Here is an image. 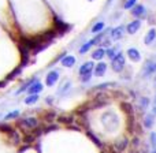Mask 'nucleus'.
<instances>
[{"label":"nucleus","instance_id":"obj_1","mask_svg":"<svg viewBox=\"0 0 156 153\" xmlns=\"http://www.w3.org/2000/svg\"><path fill=\"white\" fill-rule=\"evenodd\" d=\"M38 126H40L38 119L34 118V116H23V118L18 119L16 123H15L16 129H19L21 131H23V133L30 131V130L36 129V127H38Z\"/></svg>","mask_w":156,"mask_h":153},{"label":"nucleus","instance_id":"obj_2","mask_svg":"<svg viewBox=\"0 0 156 153\" xmlns=\"http://www.w3.org/2000/svg\"><path fill=\"white\" fill-rule=\"evenodd\" d=\"M89 104H90L92 111L105 107V105L110 104V94H108L107 92H97V93L94 94L93 100L89 101Z\"/></svg>","mask_w":156,"mask_h":153},{"label":"nucleus","instance_id":"obj_3","mask_svg":"<svg viewBox=\"0 0 156 153\" xmlns=\"http://www.w3.org/2000/svg\"><path fill=\"white\" fill-rule=\"evenodd\" d=\"M100 119H101L103 126H104L105 130H108V131H112L114 129H116V126H118V123H119L118 116H116L114 112H111V111L104 112Z\"/></svg>","mask_w":156,"mask_h":153},{"label":"nucleus","instance_id":"obj_4","mask_svg":"<svg viewBox=\"0 0 156 153\" xmlns=\"http://www.w3.org/2000/svg\"><path fill=\"white\" fill-rule=\"evenodd\" d=\"M126 66V59H125V55L119 52L112 60H111V68H112L115 73H122Z\"/></svg>","mask_w":156,"mask_h":153},{"label":"nucleus","instance_id":"obj_5","mask_svg":"<svg viewBox=\"0 0 156 153\" xmlns=\"http://www.w3.org/2000/svg\"><path fill=\"white\" fill-rule=\"evenodd\" d=\"M129 145H130V140L126 137V135H122L121 138H118V140L112 144V148L115 149V151L122 153V152L126 151V149H129Z\"/></svg>","mask_w":156,"mask_h":153},{"label":"nucleus","instance_id":"obj_6","mask_svg":"<svg viewBox=\"0 0 156 153\" xmlns=\"http://www.w3.org/2000/svg\"><path fill=\"white\" fill-rule=\"evenodd\" d=\"M125 32H126V26H122V25H121V26L114 27V29H111V32H110L111 40H112V41L121 40V38L125 36Z\"/></svg>","mask_w":156,"mask_h":153},{"label":"nucleus","instance_id":"obj_7","mask_svg":"<svg viewBox=\"0 0 156 153\" xmlns=\"http://www.w3.org/2000/svg\"><path fill=\"white\" fill-rule=\"evenodd\" d=\"M54 29L56 30L58 34L62 36V34H65V33H67L69 30L71 29V26L69 23H66V22L60 21V19H56V21H55V23H54Z\"/></svg>","mask_w":156,"mask_h":153},{"label":"nucleus","instance_id":"obj_8","mask_svg":"<svg viewBox=\"0 0 156 153\" xmlns=\"http://www.w3.org/2000/svg\"><path fill=\"white\" fill-rule=\"evenodd\" d=\"M94 66H96V64H94L92 60H89V62H85V63H83V64L80 67V70H78V74H80V77L88 75V74H93Z\"/></svg>","mask_w":156,"mask_h":153},{"label":"nucleus","instance_id":"obj_9","mask_svg":"<svg viewBox=\"0 0 156 153\" xmlns=\"http://www.w3.org/2000/svg\"><path fill=\"white\" fill-rule=\"evenodd\" d=\"M60 124H66V126H70V124H74L76 122V115L74 113H63V115H59L56 119Z\"/></svg>","mask_w":156,"mask_h":153},{"label":"nucleus","instance_id":"obj_10","mask_svg":"<svg viewBox=\"0 0 156 153\" xmlns=\"http://www.w3.org/2000/svg\"><path fill=\"white\" fill-rule=\"evenodd\" d=\"M58 81H59V71L58 70H51L45 77V85L47 86H54Z\"/></svg>","mask_w":156,"mask_h":153},{"label":"nucleus","instance_id":"obj_11","mask_svg":"<svg viewBox=\"0 0 156 153\" xmlns=\"http://www.w3.org/2000/svg\"><path fill=\"white\" fill-rule=\"evenodd\" d=\"M5 137H7L8 142H10L11 145H15V146H16V145H19V144H21V141H22L21 134H19V133L16 131L15 129H14L11 133H8V134L5 135Z\"/></svg>","mask_w":156,"mask_h":153},{"label":"nucleus","instance_id":"obj_12","mask_svg":"<svg viewBox=\"0 0 156 153\" xmlns=\"http://www.w3.org/2000/svg\"><path fill=\"white\" fill-rule=\"evenodd\" d=\"M121 110L125 112V115L126 116H133V115H136V111H134V105L132 104V103H129V101H121Z\"/></svg>","mask_w":156,"mask_h":153},{"label":"nucleus","instance_id":"obj_13","mask_svg":"<svg viewBox=\"0 0 156 153\" xmlns=\"http://www.w3.org/2000/svg\"><path fill=\"white\" fill-rule=\"evenodd\" d=\"M58 116L59 115H58L55 111H47V112L41 113V120L45 122V123H48V124H51V123H54V122L56 120Z\"/></svg>","mask_w":156,"mask_h":153},{"label":"nucleus","instance_id":"obj_14","mask_svg":"<svg viewBox=\"0 0 156 153\" xmlns=\"http://www.w3.org/2000/svg\"><path fill=\"white\" fill-rule=\"evenodd\" d=\"M132 15L134 16L136 19L147 16V10H145V7H144L143 4H136V7L132 8Z\"/></svg>","mask_w":156,"mask_h":153},{"label":"nucleus","instance_id":"obj_15","mask_svg":"<svg viewBox=\"0 0 156 153\" xmlns=\"http://www.w3.org/2000/svg\"><path fill=\"white\" fill-rule=\"evenodd\" d=\"M156 74V62H147V64L144 66V71H143V77H151Z\"/></svg>","mask_w":156,"mask_h":153},{"label":"nucleus","instance_id":"obj_16","mask_svg":"<svg viewBox=\"0 0 156 153\" xmlns=\"http://www.w3.org/2000/svg\"><path fill=\"white\" fill-rule=\"evenodd\" d=\"M140 27H141V21L140 19H134V21H132L130 23L126 25V32L129 34H136L140 30Z\"/></svg>","mask_w":156,"mask_h":153},{"label":"nucleus","instance_id":"obj_17","mask_svg":"<svg viewBox=\"0 0 156 153\" xmlns=\"http://www.w3.org/2000/svg\"><path fill=\"white\" fill-rule=\"evenodd\" d=\"M136 115L133 116H126V131L130 135H134V130H136Z\"/></svg>","mask_w":156,"mask_h":153},{"label":"nucleus","instance_id":"obj_18","mask_svg":"<svg viewBox=\"0 0 156 153\" xmlns=\"http://www.w3.org/2000/svg\"><path fill=\"white\" fill-rule=\"evenodd\" d=\"M126 55L132 62H140L141 60V54L137 48H129L127 52H126Z\"/></svg>","mask_w":156,"mask_h":153},{"label":"nucleus","instance_id":"obj_19","mask_svg":"<svg viewBox=\"0 0 156 153\" xmlns=\"http://www.w3.org/2000/svg\"><path fill=\"white\" fill-rule=\"evenodd\" d=\"M107 71V64L104 62H99L96 66H94V70H93V75L94 77H103Z\"/></svg>","mask_w":156,"mask_h":153},{"label":"nucleus","instance_id":"obj_20","mask_svg":"<svg viewBox=\"0 0 156 153\" xmlns=\"http://www.w3.org/2000/svg\"><path fill=\"white\" fill-rule=\"evenodd\" d=\"M62 66L63 67H73L74 64H76V62H77V59H76V56H73V55H65V56L62 57Z\"/></svg>","mask_w":156,"mask_h":153},{"label":"nucleus","instance_id":"obj_21","mask_svg":"<svg viewBox=\"0 0 156 153\" xmlns=\"http://www.w3.org/2000/svg\"><path fill=\"white\" fill-rule=\"evenodd\" d=\"M144 127H145L147 130H151L152 127L155 126V115L154 113H147V115H144Z\"/></svg>","mask_w":156,"mask_h":153},{"label":"nucleus","instance_id":"obj_22","mask_svg":"<svg viewBox=\"0 0 156 153\" xmlns=\"http://www.w3.org/2000/svg\"><path fill=\"white\" fill-rule=\"evenodd\" d=\"M105 57V49L104 48H96L93 52H92V59L97 60V62H101L103 59Z\"/></svg>","mask_w":156,"mask_h":153},{"label":"nucleus","instance_id":"obj_23","mask_svg":"<svg viewBox=\"0 0 156 153\" xmlns=\"http://www.w3.org/2000/svg\"><path fill=\"white\" fill-rule=\"evenodd\" d=\"M155 40H156V30L149 29L148 33L145 34V37H144V44H145V45H151Z\"/></svg>","mask_w":156,"mask_h":153},{"label":"nucleus","instance_id":"obj_24","mask_svg":"<svg viewBox=\"0 0 156 153\" xmlns=\"http://www.w3.org/2000/svg\"><path fill=\"white\" fill-rule=\"evenodd\" d=\"M86 135H88V138L92 141V142L94 144V145H96V146H99L100 149H103V142H101V141H100V138L97 137V135L94 134L93 131H90V130H86Z\"/></svg>","mask_w":156,"mask_h":153},{"label":"nucleus","instance_id":"obj_25","mask_svg":"<svg viewBox=\"0 0 156 153\" xmlns=\"http://www.w3.org/2000/svg\"><path fill=\"white\" fill-rule=\"evenodd\" d=\"M27 94H38L40 92H43V83L41 82H34L29 89H27Z\"/></svg>","mask_w":156,"mask_h":153},{"label":"nucleus","instance_id":"obj_26","mask_svg":"<svg viewBox=\"0 0 156 153\" xmlns=\"http://www.w3.org/2000/svg\"><path fill=\"white\" fill-rule=\"evenodd\" d=\"M34 82H37V77H32V78H30V79H27V82H25L23 85H22L21 88L18 89V92H16L15 94L23 93V92H25V90H27V89H29L30 86H32V85H33V83H34Z\"/></svg>","mask_w":156,"mask_h":153},{"label":"nucleus","instance_id":"obj_27","mask_svg":"<svg viewBox=\"0 0 156 153\" xmlns=\"http://www.w3.org/2000/svg\"><path fill=\"white\" fill-rule=\"evenodd\" d=\"M111 86H115V82H104V83H100V85L94 86L93 89H92V92H105V89L111 88Z\"/></svg>","mask_w":156,"mask_h":153},{"label":"nucleus","instance_id":"obj_28","mask_svg":"<svg viewBox=\"0 0 156 153\" xmlns=\"http://www.w3.org/2000/svg\"><path fill=\"white\" fill-rule=\"evenodd\" d=\"M118 54H119L118 47H110L108 49H105V56H107L108 59H111V60H112Z\"/></svg>","mask_w":156,"mask_h":153},{"label":"nucleus","instance_id":"obj_29","mask_svg":"<svg viewBox=\"0 0 156 153\" xmlns=\"http://www.w3.org/2000/svg\"><path fill=\"white\" fill-rule=\"evenodd\" d=\"M93 45H96V44H94L93 38H92V40H89L88 43H85L83 45H81V48H80V51H78V52H80L81 55H83V54H86V52H88Z\"/></svg>","mask_w":156,"mask_h":153},{"label":"nucleus","instance_id":"obj_30","mask_svg":"<svg viewBox=\"0 0 156 153\" xmlns=\"http://www.w3.org/2000/svg\"><path fill=\"white\" fill-rule=\"evenodd\" d=\"M104 27H105L104 22H96V23L93 25V27H92V33L99 34V33H101L103 30H104Z\"/></svg>","mask_w":156,"mask_h":153},{"label":"nucleus","instance_id":"obj_31","mask_svg":"<svg viewBox=\"0 0 156 153\" xmlns=\"http://www.w3.org/2000/svg\"><path fill=\"white\" fill-rule=\"evenodd\" d=\"M38 94H27V97L25 99V104H27V105H33V104H36V103L38 101Z\"/></svg>","mask_w":156,"mask_h":153},{"label":"nucleus","instance_id":"obj_32","mask_svg":"<svg viewBox=\"0 0 156 153\" xmlns=\"http://www.w3.org/2000/svg\"><path fill=\"white\" fill-rule=\"evenodd\" d=\"M12 130H14V127L11 126V124H8V123H0V131H2L3 134L7 135L8 133H11Z\"/></svg>","mask_w":156,"mask_h":153},{"label":"nucleus","instance_id":"obj_33","mask_svg":"<svg viewBox=\"0 0 156 153\" xmlns=\"http://www.w3.org/2000/svg\"><path fill=\"white\" fill-rule=\"evenodd\" d=\"M136 4H137V0H125L123 8L125 10H132L133 7H136Z\"/></svg>","mask_w":156,"mask_h":153},{"label":"nucleus","instance_id":"obj_34","mask_svg":"<svg viewBox=\"0 0 156 153\" xmlns=\"http://www.w3.org/2000/svg\"><path fill=\"white\" fill-rule=\"evenodd\" d=\"M149 104H151V100H149L148 97H141V99H140V107L143 108V110L148 108Z\"/></svg>","mask_w":156,"mask_h":153},{"label":"nucleus","instance_id":"obj_35","mask_svg":"<svg viewBox=\"0 0 156 153\" xmlns=\"http://www.w3.org/2000/svg\"><path fill=\"white\" fill-rule=\"evenodd\" d=\"M19 115H21V112H19V111H12V112H8L7 115H5V120H10V119H16V118H19Z\"/></svg>","mask_w":156,"mask_h":153},{"label":"nucleus","instance_id":"obj_36","mask_svg":"<svg viewBox=\"0 0 156 153\" xmlns=\"http://www.w3.org/2000/svg\"><path fill=\"white\" fill-rule=\"evenodd\" d=\"M22 68H23V67H22V66H19V67H16V68H15V70H14V71H12V73H11V74H10V75H8V77H7V81H8V79H12V78H15V77H16V75H18V74H19V73H21V71H22Z\"/></svg>","mask_w":156,"mask_h":153},{"label":"nucleus","instance_id":"obj_37","mask_svg":"<svg viewBox=\"0 0 156 153\" xmlns=\"http://www.w3.org/2000/svg\"><path fill=\"white\" fill-rule=\"evenodd\" d=\"M149 144L152 145V148L156 149V133H151V135H149Z\"/></svg>","mask_w":156,"mask_h":153},{"label":"nucleus","instance_id":"obj_38","mask_svg":"<svg viewBox=\"0 0 156 153\" xmlns=\"http://www.w3.org/2000/svg\"><path fill=\"white\" fill-rule=\"evenodd\" d=\"M110 45H111V40H108V37H105L104 40L101 41V44H100V48H105V47L110 48Z\"/></svg>","mask_w":156,"mask_h":153},{"label":"nucleus","instance_id":"obj_39","mask_svg":"<svg viewBox=\"0 0 156 153\" xmlns=\"http://www.w3.org/2000/svg\"><path fill=\"white\" fill-rule=\"evenodd\" d=\"M70 86H71V83H70V82H67V83H66V85H63L62 88L59 89V93H60V94H63V93H65L66 90H67L69 88H70Z\"/></svg>","mask_w":156,"mask_h":153},{"label":"nucleus","instance_id":"obj_40","mask_svg":"<svg viewBox=\"0 0 156 153\" xmlns=\"http://www.w3.org/2000/svg\"><path fill=\"white\" fill-rule=\"evenodd\" d=\"M80 78H81V82L86 83V82H89V81H90L92 74H88V75H82V77H80Z\"/></svg>","mask_w":156,"mask_h":153},{"label":"nucleus","instance_id":"obj_41","mask_svg":"<svg viewBox=\"0 0 156 153\" xmlns=\"http://www.w3.org/2000/svg\"><path fill=\"white\" fill-rule=\"evenodd\" d=\"M29 148H30V145H23V148H19V149H18V152H19V153H22V152L26 151V149H29Z\"/></svg>","mask_w":156,"mask_h":153},{"label":"nucleus","instance_id":"obj_42","mask_svg":"<svg viewBox=\"0 0 156 153\" xmlns=\"http://www.w3.org/2000/svg\"><path fill=\"white\" fill-rule=\"evenodd\" d=\"M127 153H140V149H133V148H129V149H127Z\"/></svg>","mask_w":156,"mask_h":153},{"label":"nucleus","instance_id":"obj_43","mask_svg":"<svg viewBox=\"0 0 156 153\" xmlns=\"http://www.w3.org/2000/svg\"><path fill=\"white\" fill-rule=\"evenodd\" d=\"M108 153H121V152L115 151V149H114V148H112V146H110V149H108Z\"/></svg>","mask_w":156,"mask_h":153},{"label":"nucleus","instance_id":"obj_44","mask_svg":"<svg viewBox=\"0 0 156 153\" xmlns=\"http://www.w3.org/2000/svg\"><path fill=\"white\" fill-rule=\"evenodd\" d=\"M45 101L48 103V104H52V103H54V97H47Z\"/></svg>","mask_w":156,"mask_h":153},{"label":"nucleus","instance_id":"obj_45","mask_svg":"<svg viewBox=\"0 0 156 153\" xmlns=\"http://www.w3.org/2000/svg\"><path fill=\"white\" fill-rule=\"evenodd\" d=\"M152 113H154V115L156 116V104L154 105V108H152Z\"/></svg>","mask_w":156,"mask_h":153},{"label":"nucleus","instance_id":"obj_46","mask_svg":"<svg viewBox=\"0 0 156 153\" xmlns=\"http://www.w3.org/2000/svg\"><path fill=\"white\" fill-rule=\"evenodd\" d=\"M111 2H112V0H108V2H107V4H110V3H111Z\"/></svg>","mask_w":156,"mask_h":153},{"label":"nucleus","instance_id":"obj_47","mask_svg":"<svg viewBox=\"0 0 156 153\" xmlns=\"http://www.w3.org/2000/svg\"><path fill=\"white\" fill-rule=\"evenodd\" d=\"M101 153H108L107 151H101Z\"/></svg>","mask_w":156,"mask_h":153},{"label":"nucleus","instance_id":"obj_48","mask_svg":"<svg viewBox=\"0 0 156 153\" xmlns=\"http://www.w3.org/2000/svg\"><path fill=\"white\" fill-rule=\"evenodd\" d=\"M155 104H156V94H155Z\"/></svg>","mask_w":156,"mask_h":153},{"label":"nucleus","instance_id":"obj_49","mask_svg":"<svg viewBox=\"0 0 156 153\" xmlns=\"http://www.w3.org/2000/svg\"><path fill=\"white\" fill-rule=\"evenodd\" d=\"M155 83H156V78H155Z\"/></svg>","mask_w":156,"mask_h":153},{"label":"nucleus","instance_id":"obj_50","mask_svg":"<svg viewBox=\"0 0 156 153\" xmlns=\"http://www.w3.org/2000/svg\"><path fill=\"white\" fill-rule=\"evenodd\" d=\"M154 153H156V149H155V152H154Z\"/></svg>","mask_w":156,"mask_h":153}]
</instances>
